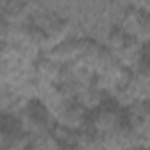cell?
I'll return each instance as SVG.
<instances>
[{
	"mask_svg": "<svg viewBox=\"0 0 150 150\" xmlns=\"http://www.w3.org/2000/svg\"><path fill=\"white\" fill-rule=\"evenodd\" d=\"M122 120H124V117L117 110L101 106V108H96L94 111L87 113V120H85L83 127H87L88 131H92L97 136H106V134H113L122 125Z\"/></svg>",
	"mask_w": 150,
	"mask_h": 150,
	"instance_id": "1",
	"label": "cell"
},
{
	"mask_svg": "<svg viewBox=\"0 0 150 150\" xmlns=\"http://www.w3.org/2000/svg\"><path fill=\"white\" fill-rule=\"evenodd\" d=\"M35 69H37L39 78H42V80H51V78H55L57 74L60 72V65L53 58H42V60H39L37 65H35Z\"/></svg>",
	"mask_w": 150,
	"mask_h": 150,
	"instance_id": "4",
	"label": "cell"
},
{
	"mask_svg": "<svg viewBox=\"0 0 150 150\" xmlns=\"http://www.w3.org/2000/svg\"><path fill=\"white\" fill-rule=\"evenodd\" d=\"M62 120L71 129H78V127L85 125V120H87L85 106L80 104V103H71V104H67L65 110H64V113H62Z\"/></svg>",
	"mask_w": 150,
	"mask_h": 150,
	"instance_id": "3",
	"label": "cell"
},
{
	"mask_svg": "<svg viewBox=\"0 0 150 150\" xmlns=\"http://www.w3.org/2000/svg\"><path fill=\"white\" fill-rule=\"evenodd\" d=\"M80 53V41H62L57 44L51 51V57L55 62H71V60H78Z\"/></svg>",
	"mask_w": 150,
	"mask_h": 150,
	"instance_id": "2",
	"label": "cell"
}]
</instances>
